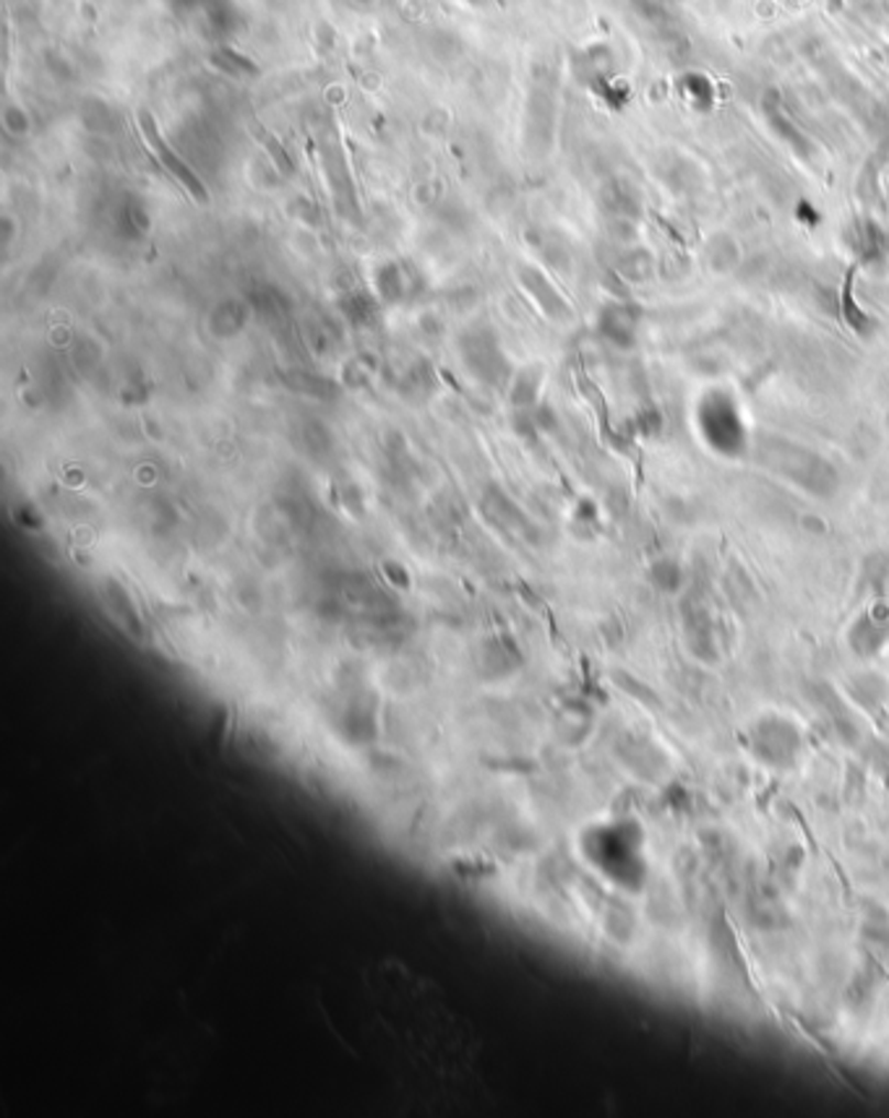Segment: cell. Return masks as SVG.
Wrapping results in <instances>:
<instances>
[{"label": "cell", "mask_w": 889, "mask_h": 1118, "mask_svg": "<svg viewBox=\"0 0 889 1118\" xmlns=\"http://www.w3.org/2000/svg\"><path fill=\"white\" fill-rule=\"evenodd\" d=\"M597 329L611 344L629 350L639 335V308H634L632 303H611L600 310Z\"/></svg>", "instance_id": "obj_7"}, {"label": "cell", "mask_w": 889, "mask_h": 1118, "mask_svg": "<svg viewBox=\"0 0 889 1118\" xmlns=\"http://www.w3.org/2000/svg\"><path fill=\"white\" fill-rule=\"evenodd\" d=\"M139 129H141V136H144L146 144H150L154 157H157L160 165L173 175L175 183H178V186L186 190L188 196H194L199 204H207L209 194H207V188H204V183L199 180V175H196L194 169H190L186 162H183L178 154L173 152V146L162 139L157 123H154V118L150 116V112H139Z\"/></svg>", "instance_id": "obj_3"}, {"label": "cell", "mask_w": 889, "mask_h": 1118, "mask_svg": "<svg viewBox=\"0 0 889 1118\" xmlns=\"http://www.w3.org/2000/svg\"><path fill=\"white\" fill-rule=\"evenodd\" d=\"M618 272L632 282H647L655 274V259L645 248H632L618 261Z\"/></svg>", "instance_id": "obj_12"}, {"label": "cell", "mask_w": 889, "mask_h": 1118, "mask_svg": "<svg viewBox=\"0 0 889 1118\" xmlns=\"http://www.w3.org/2000/svg\"><path fill=\"white\" fill-rule=\"evenodd\" d=\"M761 116H765L767 125H770L775 136H778L795 157L801 160L814 157L816 152L814 141H811L809 133L795 123V118L790 116L786 108V99H782V95L775 87L765 89V95H761Z\"/></svg>", "instance_id": "obj_4"}, {"label": "cell", "mask_w": 889, "mask_h": 1118, "mask_svg": "<svg viewBox=\"0 0 889 1118\" xmlns=\"http://www.w3.org/2000/svg\"><path fill=\"white\" fill-rule=\"evenodd\" d=\"M694 426L712 454L738 459L746 451H751V436L746 428L744 413H740L738 399L728 388H704L694 407Z\"/></svg>", "instance_id": "obj_2"}, {"label": "cell", "mask_w": 889, "mask_h": 1118, "mask_svg": "<svg viewBox=\"0 0 889 1118\" xmlns=\"http://www.w3.org/2000/svg\"><path fill=\"white\" fill-rule=\"evenodd\" d=\"M629 6L647 26L658 32H670L679 24V0H629Z\"/></svg>", "instance_id": "obj_10"}, {"label": "cell", "mask_w": 889, "mask_h": 1118, "mask_svg": "<svg viewBox=\"0 0 889 1118\" xmlns=\"http://www.w3.org/2000/svg\"><path fill=\"white\" fill-rule=\"evenodd\" d=\"M845 245L864 266H879L889 261V235L879 222L860 217L845 230Z\"/></svg>", "instance_id": "obj_6"}, {"label": "cell", "mask_w": 889, "mask_h": 1118, "mask_svg": "<svg viewBox=\"0 0 889 1118\" xmlns=\"http://www.w3.org/2000/svg\"><path fill=\"white\" fill-rule=\"evenodd\" d=\"M751 451L757 464L765 467L770 475L786 480V483L809 495H816V498H830L839 487L837 467L816 449L793 441V438L765 434L757 441H751Z\"/></svg>", "instance_id": "obj_1"}, {"label": "cell", "mask_w": 889, "mask_h": 1118, "mask_svg": "<svg viewBox=\"0 0 889 1118\" xmlns=\"http://www.w3.org/2000/svg\"><path fill=\"white\" fill-rule=\"evenodd\" d=\"M460 352L468 371L485 384H504V379L509 376V363H506L496 339L489 335L462 337Z\"/></svg>", "instance_id": "obj_5"}, {"label": "cell", "mask_w": 889, "mask_h": 1118, "mask_svg": "<svg viewBox=\"0 0 889 1118\" xmlns=\"http://www.w3.org/2000/svg\"><path fill=\"white\" fill-rule=\"evenodd\" d=\"M728 253H733V256H736V253H738L731 238L720 235V238L712 240L710 259H712V264H715V268H731L733 264H736V259H728Z\"/></svg>", "instance_id": "obj_13"}, {"label": "cell", "mask_w": 889, "mask_h": 1118, "mask_svg": "<svg viewBox=\"0 0 889 1118\" xmlns=\"http://www.w3.org/2000/svg\"><path fill=\"white\" fill-rule=\"evenodd\" d=\"M522 280H525V287L530 289V293L535 297H538L540 308L546 310L548 316H553V318H567L569 316L567 300H563V297L559 293H556L553 285H550V282L546 277H542L540 272H535V268H522Z\"/></svg>", "instance_id": "obj_11"}, {"label": "cell", "mask_w": 889, "mask_h": 1118, "mask_svg": "<svg viewBox=\"0 0 889 1118\" xmlns=\"http://www.w3.org/2000/svg\"><path fill=\"white\" fill-rule=\"evenodd\" d=\"M679 91L687 105L696 112H712L717 105V84L702 70H687L679 79Z\"/></svg>", "instance_id": "obj_9"}, {"label": "cell", "mask_w": 889, "mask_h": 1118, "mask_svg": "<svg viewBox=\"0 0 889 1118\" xmlns=\"http://www.w3.org/2000/svg\"><path fill=\"white\" fill-rule=\"evenodd\" d=\"M603 207L618 224H634L641 215L639 190L624 180H611L603 188Z\"/></svg>", "instance_id": "obj_8"}]
</instances>
